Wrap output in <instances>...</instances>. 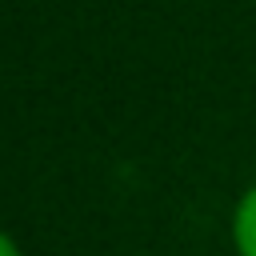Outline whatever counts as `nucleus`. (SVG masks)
Returning a JSON list of instances; mask_svg holds the SVG:
<instances>
[{"instance_id": "2", "label": "nucleus", "mask_w": 256, "mask_h": 256, "mask_svg": "<svg viewBox=\"0 0 256 256\" xmlns=\"http://www.w3.org/2000/svg\"><path fill=\"white\" fill-rule=\"evenodd\" d=\"M0 256H20V248L12 244V236H8V232H0Z\"/></svg>"}, {"instance_id": "1", "label": "nucleus", "mask_w": 256, "mask_h": 256, "mask_svg": "<svg viewBox=\"0 0 256 256\" xmlns=\"http://www.w3.org/2000/svg\"><path fill=\"white\" fill-rule=\"evenodd\" d=\"M232 240L240 256H256V184L240 196L236 212H232Z\"/></svg>"}]
</instances>
